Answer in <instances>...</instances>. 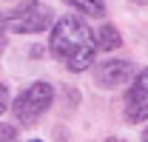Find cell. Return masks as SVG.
Listing matches in <instances>:
<instances>
[{
	"label": "cell",
	"mask_w": 148,
	"mask_h": 142,
	"mask_svg": "<svg viewBox=\"0 0 148 142\" xmlns=\"http://www.w3.org/2000/svg\"><path fill=\"white\" fill-rule=\"evenodd\" d=\"M100 46L94 43L91 29L80 17H60L51 31V54L71 71H86L94 63V51Z\"/></svg>",
	"instance_id": "cell-1"
},
{
	"label": "cell",
	"mask_w": 148,
	"mask_h": 142,
	"mask_svg": "<svg viewBox=\"0 0 148 142\" xmlns=\"http://www.w3.org/2000/svg\"><path fill=\"white\" fill-rule=\"evenodd\" d=\"M51 100H54V88H51L49 83H32V85L14 100V117H17V122L32 125L34 119H40V117L49 111Z\"/></svg>",
	"instance_id": "cell-2"
},
{
	"label": "cell",
	"mask_w": 148,
	"mask_h": 142,
	"mask_svg": "<svg viewBox=\"0 0 148 142\" xmlns=\"http://www.w3.org/2000/svg\"><path fill=\"white\" fill-rule=\"evenodd\" d=\"M49 23H51V9L43 6L40 0H26L20 9H14V12L6 17L9 31H17V34H34V31H43Z\"/></svg>",
	"instance_id": "cell-3"
},
{
	"label": "cell",
	"mask_w": 148,
	"mask_h": 142,
	"mask_svg": "<svg viewBox=\"0 0 148 142\" xmlns=\"http://www.w3.org/2000/svg\"><path fill=\"white\" fill-rule=\"evenodd\" d=\"M125 117L131 122L148 119V68L140 71V77L134 80L128 97H125Z\"/></svg>",
	"instance_id": "cell-4"
},
{
	"label": "cell",
	"mask_w": 148,
	"mask_h": 142,
	"mask_svg": "<svg viewBox=\"0 0 148 142\" xmlns=\"http://www.w3.org/2000/svg\"><path fill=\"white\" fill-rule=\"evenodd\" d=\"M131 74H134V68H131L128 60H106V63H100L97 71H94V77H97V83L103 88H114V85L128 83Z\"/></svg>",
	"instance_id": "cell-5"
},
{
	"label": "cell",
	"mask_w": 148,
	"mask_h": 142,
	"mask_svg": "<svg viewBox=\"0 0 148 142\" xmlns=\"http://www.w3.org/2000/svg\"><path fill=\"white\" fill-rule=\"evenodd\" d=\"M66 3L74 6V9H80L83 14H91V17H103V14H106L103 0H66Z\"/></svg>",
	"instance_id": "cell-6"
},
{
	"label": "cell",
	"mask_w": 148,
	"mask_h": 142,
	"mask_svg": "<svg viewBox=\"0 0 148 142\" xmlns=\"http://www.w3.org/2000/svg\"><path fill=\"white\" fill-rule=\"evenodd\" d=\"M97 37H100V43H97V46H100L103 51H111V48H117V46H120V31H117L114 26H103Z\"/></svg>",
	"instance_id": "cell-7"
},
{
	"label": "cell",
	"mask_w": 148,
	"mask_h": 142,
	"mask_svg": "<svg viewBox=\"0 0 148 142\" xmlns=\"http://www.w3.org/2000/svg\"><path fill=\"white\" fill-rule=\"evenodd\" d=\"M0 137H3V142H14V128L12 125H3L0 128Z\"/></svg>",
	"instance_id": "cell-8"
},
{
	"label": "cell",
	"mask_w": 148,
	"mask_h": 142,
	"mask_svg": "<svg viewBox=\"0 0 148 142\" xmlns=\"http://www.w3.org/2000/svg\"><path fill=\"white\" fill-rule=\"evenodd\" d=\"M143 142H148V128H145V134H143Z\"/></svg>",
	"instance_id": "cell-9"
},
{
	"label": "cell",
	"mask_w": 148,
	"mask_h": 142,
	"mask_svg": "<svg viewBox=\"0 0 148 142\" xmlns=\"http://www.w3.org/2000/svg\"><path fill=\"white\" fill-rule=\"evenodd\" d=\"M137 3H148V0H137Z\"/></svg>",
	"instance_id": "cell-10"
},
{
	"label": "cell",
	"mask_w": 148,
	"mask_h": 142,
	"mask_svg": "<svg viewBox=\"0 0 148 142\" xmlns=\"http://www.w3.org/2000/svg\"><path fill=\"white\" fill-rule=\"evenodd\" d=\"M34 142H40V139H34Z\"/></svg>",
	"instance_id": "cell-11"
}]
</instances>
